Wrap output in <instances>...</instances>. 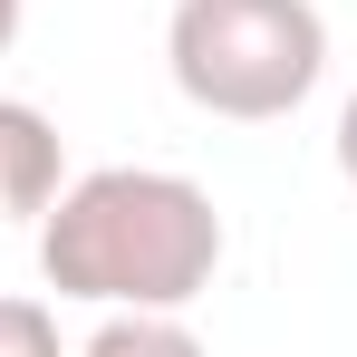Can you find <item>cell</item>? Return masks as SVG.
Masks as SVG:
<instances>
[{
    "instance_id": "obj_4",
    "label": "cell",
    "mask_w": 357,
    "mask_h": 357,
    "mask_svg": "<svg viewBox=\"0 0 357 357\" xmlns=\"http://www.w3.org/2000/svg\"><path fill=\"white\" fill-rule=\"evenodd\" d=\"M77 357H213V348L183 328V309H107Z\"/></svg>"
},
{
    "instance_id": "obj_5",
    "label": "cell",
    "mask_w": 357,
    "mask_h": 357,
    "mask_svg": "<svg viewBox=\"0 0 357 357\" xmlns=\"http://www.w3.org/2000/svg\"><path fill=\"white\" fill-rule=\"evenodd\" d=\"M0 357H68L49 299H10V290H0Z\"/></svg>"
},
{
    "instance_id": "obj_2",
    "label": "cell",
    "mask_w": 357,
    "mask_h": 357,
    "mask_svg": "<svg viewBox=\"0 0 357 357\" xmlns=\"http://www.w3.org/2000/svg\"><path fill=\"white\" fill-rule=\"evenodd\" d=\"M165 68L203 116L271 126L328 77V20L319 0H174Z\"/></svg>"
},
{
    "instance_id": "obj_7",
    "label": "cell",
    "mask_w": 357,
    "mask_h": 357,
    "mask_svg": "<svg viewBox=\"0 0 357 357\" xmlns=\"http://www.w3.org/2000/svg\"><path fill=\"white\" fill-rule=\"evenodd\" d=\"M20 10H29V0H0V59H10V39H20Z\"/></svg>"
},
{
    "instance_id": "obj_3",
    "label": "cell",
    "mask_w": 357,
    "mask_h": 357,
    "mask_svg": "<svg viewBox=\"0 0 357 357\" xmlns=\"http://www.w3.org/2000/svg\"><path fill=\"white\" fill-rule=\"evenodd\" d=\"M68 183V145H59V116L29 107V97H0V222H29L49 213Z\"/></svg>"
},
{
    "instance_id": "obj_1",
    "label": "cell",
    "mask_w": 357,
    "mask_h": 357,
    "mask_svg": "<svg viewBox=\"0 0 357 357\" xmlns=\"http://www.w3.org/2000/svg\"><path fill=\"white\" fill-rule=\"evenodd\" d=\"M222 271V213L193 174L97 165L39 213V280L87 309H193Z\"/></svg>"
},
{
    "instance_id": "obj_6",
    "label": "cell",
    "mask_w": 357,
    "mask_h": 357,
    "mask_svg": "<svg viewBox=\"0 0 357 357\" xmlns=\"http://www.w3.org/2000/svg\"><path fill=\"white\" fill-rule=\"evenodd\" d=\"M338 174L357 183V97H348V107H338Z\"/></svg>"
}]
</instances>
